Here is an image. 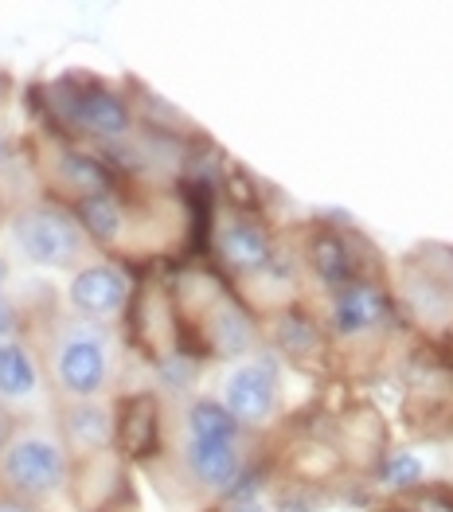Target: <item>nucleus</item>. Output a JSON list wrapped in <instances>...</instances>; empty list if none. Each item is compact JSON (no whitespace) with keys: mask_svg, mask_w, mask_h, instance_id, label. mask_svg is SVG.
<instances>
[{"mask_svg":"<svg viewBox=\"0 0 453 512\" xmlns=\"http://www.w3.org/2000/svg\"><path fill=\"white\" fill-rule=\"evenodd\" d=\"M71 305L86 317H110L129 301V278L118 266H86L71 278Z\"/></svg>","mask_w":453,"mask_h":512,"instance_id":"nucleus-6","label":"nucleus"},{"mask_svg":"<svg viewBox=\"0 0 453 512\" xmlns=\"http://www.w3.org/2000/svg\"><path fill=\"white\" fill-rule=\"evenodd\" d=\"M254 344V325L239 305H215L211 313V348L223 356H239Z\"/></svg>","mask_w":453,"mask_h":512,"instance_id":"nucleus-13","label":"nucleus"},{"mask_svg":"<svg viewBox=\"0 0 453 512\" xmlns=\"http://www.w3.org/2000/svg\"><path fill=\"white\" fill-rule=\"evenodd\" d=\"M4 278H8V262L0 258V286H4Z\"/></svg>","mask_w":453,"mask_h":512,"instance_id":"nucleus-23","label":"nucleus"},{"mask_svg":"<svg viewBox=\"0 0 453 512\" xmlns=\"http://www.w3.org/2000/svg\"><path fill=\"white\" fill-rule=\"evenodd\" d=\"M0 344H4V341H0Z\"/></svg>","mask_w":453,"mask_h":512,"instance_id":"nucleus-26","label":"nucleus"},{"mask_svg":"<svg viewBox=\"0 0 453 512\" xmlns=\"http://www.w3.org/2000/svg\"><path fill=\"white\" fill-rule=\"evenodd\" d=\"M40 384V372H36V360L28 356V348L4 341L0 344V395L4 399H24L32 395Z\"/></svg>","mask_w":453,"mask_h":512,"instance_id":"nucleus-14","label":"nucleus"},{"mask_svg":"<svg viewBox=\"0 0 453 512\" xmlns=\"http://www.w3.org/2000/svg\"><path fill=\"white\" fill-rule=\"evenodd\" d=\"M67 430H71V438L79 446H86V450H102L114 438V423H110V415L98 403H75L67 411Z\"/></svg>","mask_w":453,"mask_h":512,"instance_id":"nucleus-16","label":"nucleus"},{"mask_svg":"<svg viewBox=\"0 0 453 512\" xmlns=\"http://www.w3.org/2000/svg\"><path fill=\"white\" fill-rule=\"evenodd\" d=\"M422 477V462L414 454H395L387 466H383V481L387 485H414Z\"/></svg>","mask_w":453,"mask_h":512,"instance_id":"nucleus-18","label":"nucleus"},{"mask_svg":"<svg viewBox=\"0 0 453 512\" xmlns=\"http://www.w3.org/2000/svg\"><path fill=\"white\" fill-rule=\"evenodd\" d=\"M0 512H24V509H12V505H0Z\"/></svg>","mask_w":453,"mask_h":512,"instance_id":"nucleus-24","label":"nucleus"},{"mask_svg":"<svg viewBox=\"0 0 453 512\" xmlns=\"http://www.w3.org/2000/svg\"><path fill=\"white\" fill-rule=\"evenodd\" d=\"M219 255L231 270H258V266L270 262V239H266V231L258 223L235 219L219 235Z\"/></svg>","mask_w":453,"mask_h":512,"instance_id":"nucleus-9","label":"nucleus"},{"mask_svg":"<svg viewBox=\"0 0 453 512\" xmlns=\"http://www.w3.org/2000/svg\"><path fill=\"white\" fill-rule=\"evenodd\" d=\"M387 313V298L379 290H371L364 282H348L336 298V325L344 333H356V329H368L379 317Z\"/></svg>","mask_w":453,"mask_h":512,"instance_id":"nucleus-10","label":"nucleus"},{"mask_svg":"<svg viewBox=\"0 0 453 512\" xmlns=\"http://www.w3.org/2000/svg\"><path fill=\"white\" fill-rule=\"evenodd\" d=\"M0 477L20 497H51L67 481V454L43 434H24L0 454Z\"/></svg>","mask_w":453,"mask_h":512,"instance_id":"nucleus-1","label":"nucleus"},{"mask_svg":"<svg viewBox=\"0 0 453 512\" xmlns=\"http://www.w3.org/2000/svg\"><path fill=\"white\" fill-rule=\"evenodd\" d=\"M75 223H79V231H86L90 239L114 243L125 227L122 204H118L114 196H79V204H75Z\"/></svg>","mask_w":453,"mask_h":512,"instance_id":"nucleus-11","label":"nucleus"},{"mask_svg":"<svg viewBox=\"0 0 453 512\" xmlns=\"http://www.w3.org/2000/svg\"><path fill=\"white\" fill-rule=\"evenodd\" d=\"M223 407L235 415V423H266L278 407V376L270 364H243L227 376Z\"/></svg>","mask_w":453,"mask_h":512,"instance_id":"nucleus-5","label":"nucleus"},{"mask_svg":"<svg viewBox=\"0 0 453 512\" xmlns=\"http://www.w3.org/2000/svg\"><path fill=\"white\" fill-rule=\"evenodd\" d=\"M12 239L36 266H71L83 255V231L67 212L28 208L12 219Z\"/></svg>","mask_w":453,"mask_h":512,"instance_id":"nucleus-2","label":"nucleus"},{"mask_svg":"<svg viewBox=\"0 0 453 512\" xmlns=\"http://www.w3.org/2000/svg\"><path fill=\"white\" fill-rule=\"evenodd\" d=\"M309 258H313V270H317L329 286H344V282L352 278L348 247H344L336 235H317L313 247H309Z\"/></svg>","mask_w":453,"mask_h":512,"instance_id":"nucleus-17","label":"nucleus"},{"mask_svg":"<svg viewBox=\"0 0 453 512\" xmlns=\"http://www.w3.org/2000/svg\"><path fill=\"white\" fill-rule=\"evenodd\" d=\"M106 376H110V356L102 341L94 333H75L59 344L55 352V384L63 387L67 395H79V399H90L106 387Z\"/></svg>","mask_w":453,"mask_h":512,"instance_id":"nucleus-4","label":"nucleus"},{"mask_svg":"<svg viewBox=\"0 0 453 512\" xmlns=\"http://www.w3.org/2000/svg\"><path fill=\"white\" fill-rule=\"evenodd\" d=\"M184 466L188 473L207 485V489H227L235 485V477L243 473V462H239V446L231 442H200V438H188L184 446Z\"/></svg>","mask_w":453,"mask_h":512,"instance_id":"nucleus-8","label":"nucleus"},{"mask_svg":"<svg viewBox=\"0 0 453 512\" xmlns=\"http://www.w3.org/2000/svg\"><path fill=\"white\" fill-rule=\"evenodd\" d=\"M188 438L200 442H239V423L219 399H196L188 407Z\"/></svg>","mask_w":453,"mask_h":512,"instance_id":"nucleus-12","label":"nucleus"},{"mask_svg":"<svg viewBox=\"0 0 453 512\" xmlns=\"http://www.w3.org/2000/svg\"><path fill=\"white\" fill-rule=\"evenodd\" d=\"M426 512H453V501H446V497H426Z\"/></svg>","mask_w":453,"mask_h":512,"instance_id":"nucleus-20","label":"nucleus"},{"mask_svg":"<svg viewBox=\"0 0 453 512\" xmlns=\"http://www.w3.org/2000/svg\"><path fill=\"white\" fill-rule=\"evenodd\" d=\"M59 172L83 196H110V188H114V172L106 169L98 157H90V153H63Z\"/></svg>","mask_w":453,"mask_h":512,"instance_id":"nucleus-15","label":"nucleus"},{"mask_svg":"<svg viewBox=\"0 0 453 512\" xmlns=\"http://www.w3.org/2000/svg\"><path fill=\"white\" fill-rule=\"evenodd\" d=\"M114 434L122 442V450L129 458H149L161 442V407L153 395H133L125 399L122 411H118V423Z\"/></svg>","mask_w":453,"mask_h":512,"instance_id":"nucleus-7","label":"nucleus"},{"mask_svg":"<svg viewBox=\"0 0 453 512\" xmlns=\"http://www.w3.org/2000/svg\"><path fill=\"white\" fill-rule=\"evenodd\" d=\"M4 442H8V423H4V415H0V450H4Z\"/></svg>","mask_w":453,"mask_h":512,"instance_id":"nucleus-22","label":"nucleus"},{"mask_svg":"<svg viewBox=\"0 0 453 512\" xmlns=\"http://www.w3.org/2000/svg\"><path fill=\"white\" fill-rule=\"evenodd\" d=\"M0 94H4V79H0Z\"/></svg>","mask_w":453,"mask_h":512,"instance_id":"nucleus-25","label":"nucleus"},{"mask_svg":"<svg viewBox=\"0 0 453 512\" xmlns=\"http://www.w3.org/2000/svg\"><path fill=\"white\" fill-rule=\"evenodd\" d=\"M12 333V309H8V301L0 298V341Z\"/></svg>","mask_w":453,"mask_h":512,"instance_id":"nucleus-19","label":"nucleus"},{"mask_svg":"<svg viewBox=\"0 0 453 512\" xmlns=\"http://www.w3.org/2000/svg\"><path fill=\"white\" fill-rule=\"evenodd\" d=\"M227 512H266L262 505H254V501H243V505H231Z\"/></svg>","mask_w":453,"mask_h":512,"instance_id":"nucleus-21","label":"nucleus"},{"mask_svg":"<svg viewBox=\"0 0 453 512\" xmlns=\"http://www.w3.org/2000/svg\"><path fill=\"white\" fill-rule=\"evenodd\" d=\"M51 98H55L59 114L71 126L86 129L94 137H122L129 129V106L106 86H83V90L79 86L75 90L71 86H55Z\"/></svg>","mask_w":453,"mask_h":512,"instance_id":"nucleus-3","label":"nucleus"}]
</instances>
